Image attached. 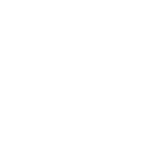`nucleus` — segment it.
Segmentation results:
<instances>
[]
</instances>
